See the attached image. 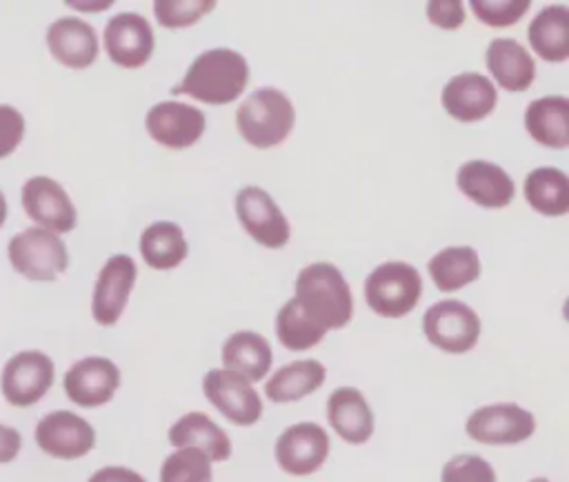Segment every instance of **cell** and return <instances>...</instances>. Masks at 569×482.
Listing matches in <instances>:
<instances>
[{
	"label": "cell",
	"mask_w": 569,
	"mask_h": 482,
	"mask_svg": "<svg viewBox=\"0 0 569 482\" xmlns=\"http://www.w3.org/2000/svg\"><path fill=\"white\" fill-rule=\"evenodd\" d=\"M67 398L84 409L107 404L120 386V369L102 355H89L73 362L62 380Z\"/></svg>",
	"instance_id": "obj_13"
},
{
	"label": "cell",
	"mask_w": 569,
	"mask_h": 482,
	"mask_svg": "<svg viewBox=\"0 0 569 482\" xmlns=\"http://www.w3.org/2000/svg\"><path fill=\"white\" fill-rule=\"evenodd\" d=\"M276 462L289 475L316 473L329 455V435L316 422L287 426L276 440Z\"/></svg>",
	"instance_id": "obj_12"
},
{
	"label": "cell",
	"mask_w": 569,
	"mask_h": 482,
	"mask_svg": "<svg viewBox=\"0 0 569 482\" xmlns=\"http://www.w3.org/2000/svg\"><path fill=\"white\" fill-rule=\"evenodd\" d=\"M427 18L440 29H458L465 22V7L458 0H433L427 4Z\"/></svg>",
	"instance_id": "obj_37"
},
{
	"label": "cell",
	"mask_w": 569,
	"mask_h": 482,
	"mask_svg": "<svg viewBox=\"0 0 569 482\" xmlns=\"http://www.w3.org/2000/svg\"><path fill=\"white\" fill-rule=\"evenodd\" d=\"M22 449V435L18 429L0 422V464H9Z\"/></svg>",
	"instance_id": "obj_38"
},
{
	"label": "cell",
	"mask_w": 569,
	"mask_h": 482,
	"mask_svg": "<svg viewBox=\"0 0 569 482\" xmlns=\"http://www.w3.org/2000/svg\"><path fill=\"white\" fill-rule=\"evenodd\" d=\"M24 213L51 233H69L76 227V207L62 184L53 178L36 175L22 184Z\"/></svg>",
	"instance_id": "obj_16"
},
{
	"label": "cell",
	"mask_w": 569,
	"mask_h": 482,
	"mask_svg": "<svg viewBox=\"0 0 569 482\" xmlns=\"http://www.w3.org/2000/svg\"><path fill=\"white\" fill-rule=\"evenodd\" d=\"M56 378L53 360L36 349L13 353L0 373L2 398L18 409L33 406L51 389Z\"/></svg>",
	"instance_id": "obj_6"
},
{
	"label": "cell",
	"mask_w": 569,
	"mask_h": 482,
	"mask_svg": "<svg viewBox=\"0 0 569 482\" xmlns=\"http://www.w3.org/2000/svg\"><path fill=\"white\" fill-rule=\"evenodd\" d=\"M529 482H549L547 478H533V480H529Z\"/></svg>",
	"instance_id": "obj_41"
},
{
	"label": "cell",
	"mask_w": 569,
	"mask_h": 482,
	"mask_svg": "<svg viewBox=\"0 0 569 482\" xmlns=\"http://www.w3.org/2000/svg\"><path fill=\"white\" fill-rule=\"evenodd\" d=\"M249 82V64L242 53L229 47L202 51L187 69L171 93H184L207 104H229L240 98Z\"/></svg>",
	"instance_id": "obj_1"
},
{
	"label": "cell",
	"mask_w": 569,
	"mask_h": 482,
	"mask_svg": "<svg viewBox=\"0 0 569 482\" xmlns=\"http://www.w3.org/2000/svg\"><path fill=\"white\" fill-rule=\"evenodd\" d=\"M273 362L267 338L256 331H236L222 344V364L227 371L242 375L249 382L262 380Z\"/></svg>",
	"instance_id": "obj_25"
},
{
	"label": "cell",
	"mask_w": 569,
	"mask_h": 482,
	"mask_svg": "<svg viewBox=\"0 0 569 482\" xmlns=\"http://www.w3.org/2000/svg\"><path fill=\"white\" fill-rule=\"evenodd\" d=\"M296 302L325 331L347 327L353 315L351 289L331 262H311L300 269L296 278Z\"/></svg>",
	"instance_id": "obj_2"
},
{
	"label": "cell",
	"mask_w": 569,
	"mask_h": 482,
	"mask_svg": "<svg viewBox=\"0 0 569 482\" xmlns=\"http://www.w3.org/2000/svg\"><path fill=\"white\" fill-rule=\"evenodd\" d=\"M24 138V118L11 104H0V160L11 155Z\"/></svg>",
	"instance_id": "obj_36"
},
{
	"label": "cell",
	"mask_w": 569,
	"mask_h": 482,
	"mask_svg": "<svg viewBox=\"0 0 569 482\" xmlns=\"http://www.w3.org/2000/svg\"><path fill=\"white\" fill-rule=\"evenodd\" d=\"M204 398L233 424L251 426L262 415V400L249 380L227 369H211L202 378Z\"/></svg>",
	"instance_id": "obj_9"
},
{
	"label": "cell",
	"mask_w": 569,
	"mask_h": 482,
	"mask_svg": "<svg viewBox=\"0 0 569 482\" xmlns=\"http://www.w3.org/2000/svg\"><path fill=\"white\" fill-rule=\"evenodd\" d=\"M7 255L11 267L33 282H51L69 267L64 242L42 227H29L16 233L7 247Z\"/></svg>",
	"instance_id": "obj_5"
},
{
	"label": "cell",
	"mask_w": 569,
	"mask_h": 482,
	"mask_svg": "<svg viewBox=\"0 0 569 482\" xmlns=\"http://www.w3.org/2000/svg\"><path fill=\"white\" fill-rule=\"evenodd\" d=\"M104 51L118 67H142L153 53V31L147 18L136 11L116 13L104 27Z\"/></svg>",
	"instance_id": "obj_17"
},
{
	"label": "cell",
	"mask_w": 569,
	"mask_h": 482,
	"mask_svg": "<svg viewBox=\"0 0 569 482\" xmlns=\"http://www.w3.org/2000/svg\"><path fill=\"white\" fill-rule=\"evenodd\" d=\"M478 313L458 300H440L422 315L425 338L445 353H467L480 338Z\"/></svg>",
	"instance_id": "obj_7"
},
{
	"label": "cell",
	"mask_w": 569,
	"mask_h": 482,
	"mask_svg": "<svg viewBox=\"0 0 569 482\" xmlns=\"http://www.w3.org/2000/svg\"><path fill=\"white\" fill-rule=\"evenodd\" d=\"M325 329L318 327L316 322H311L302 309L298 307L296 298H291L289 302H284L278 309L276 315V335L280 340V344L289 351H307L311 347H316L318 342H322L325 338Z\"/></svg>",
	"instance_id": "obj_31"
},
{
	"label": "cell",
	"mask_w": 569,
	"mask_h": 482,
	"mask_svg": "<svg viewBox=\"0 0 569 482\" xmlns=\"http://www.w3.org/2000/svg\"><path fill=\"white\" fill-rule=\"evenodd\" d=\"M485 60L489 73L505 91H527L536 78V62L531 53L511 38H493L487 47Z\"/></svg>",
	"instance_id": "obj_22"
},
{
	"label": "cell",
	"mask_w": 569,
	"mask_h": 482,
	"mask_svg": "<svg viewBox=\"0 0 569 482\" xmlns=\"http://www.w3.org/2000/svg\"><path fill=\"white\" fill-rule=\"evenodd\" d=\"M422 295V278L402 260L378 264L365 280V300L382 318H402L416 309Z\"/></svg>",
	"instance_id": "obj_4"
},
{
	"label": "cell",
	"mask_w": 569,
	"mask_h": 482,
	"mask_svg": "<svg viewBox=\"0 0 569 482\" xmlns=\"http://www.w3.org/2000/svg\"><path fill=\"white\" fill-rule=\"evenodd\" d=\"M465 431L480 444H518L533 435L536 418L513 402H498L476 409L467 418Z\"/></svg>",
	"instance_id": "obj_8"
},
{
	"label": "cell",
	"mask_w": 569,
	"mask_h": 482,
	"mask_svg": "<svg viewBox=\"0 0 569 482\" xmlns=\"http://www.w3.org/2000/svg\"><path fill=\"white\" fill-rule=\"evenodd\" d=\"M236 215L242 229L258 244L267 249H280L289 242V220L264 189L242 187L236 195Z\"/></svg>",
	"instance_id": "obj_11"
},
{
	"label": "cell",
	"mask_w": 569,
	"mask_h": 482,
	"mask_svg": "<svg viewBox=\"0 0 569 482\" xmlns=\"http://www.w3.org/2000/svg\"><path fill=\"white\" fill-rule=\"evenodd\" d=\"M87 482H147V480L127 466H102L96 473H91Z\"/></svg>",
	"instance_id": "obj_39"
},
{
	"label": "cell",
	"mask_w": 569,
	"mask_h": 482,
	"mask_svg": "<svg viewBox=\"0 0 569 482\" xmlns=\"http://www.w3.org/2000/svg\"><path fill=\"white\" fill-rule=\"evenodd\" d=\"M4 220H7V200H4V195L0 191V227L4 224Z\"/></svg>",
	"instance_id": "obj_40"
},
{
	"label": "cell",
	"mask_w": 569,
	"mask_h": 482,
	"mask_svg": "<svg viewBox=\"0 0 569 482\" xmlns=\"http://www.w3.org/2000/svg\"><path fill=\"white\" fill-rule=\"evenodd\" d=\"M525 129L542 147H569V100L565 96H542L529 102Z\"/></svg>",
	"instance_id": "obj_24"
},
{
	"label": "cell",
	"mask_w": 569,
	"mask_h": 482,
	"mask_svg": "<svg viewBox=\"0 0 569 482\" xmlns=\"http://www.w3.org/2000/svg\"><path fill=\"white\" fill-rule=\"evenodd\" d=\"M327 378L325 366L318 360H296L280 366L264 384V393L271 402L287 404L311 395L322 386Z\"/></svg>",
	"instance_id": "obj_27"
},
{
	"label": "cell",
	"mask_w": 569,
	"mask_h": 482,
	"mask_svg": "<svg viewBox=\"0 0 569 482\" xmlns=\"http://www.w3.org/2000/svg\"><path fill=\"white\" fill-rule=\"evenodd\" d=\"M458 189L482 209H502L513 200L516 184L511 175L487 160H469L456 173Z\"/></svg>",
	"instance_id": "obj_19"
},
{
	"label": "cell",
	"mask_w": 569,
	"mask_h": 482,
	"mask_svg": "<svg viewBox=\"0 0 569 482\" xmlns=\"http://www.w3.org/2000/svg\"><path fill=\"white\" fill-rule=\"evenodd\" d=\"M169 442L176 449L193 446L211 462H224L231 455L229 435L202 411H189L169 429Z\"/></svg>",
	"instance_id": "obj_23"
},
{
	"label": "cell",
	"mask_w": 569,
	"mask_h": 482,
	"mask_svg": "<svg viewBox=\"0 0 569 482\" xmlns=\"http://www.w3.org/2000/svg\"><path fill=\"white\" fill-rule=\"evenodd\" d=\"M51 56L69 69H87L98 58V36L93 27L76 16L58 18L47 29Z\"/></svg>",
	"instance_id": "obj_20"
},
{
	"label": "cell",
	"mask_w": 569,
	"mask_h": 482,
	"mask_svg": "<svg viewBox=\"0 0 569 482\" xmlns=\"http://www.w3.org/2000/svg\"><path fill=\"white\" fill-rule=\"evenodd\" d=\"M440 102L453 120L476 122L493 111L498 102V91L487 76L465 71L449 78V82L442 87Z\"/></svg>",
	"instance_id": "obj_18"
},
{
	"label": "cell",
	"mask_w": 569,
	"mask_h": 482,
	"mask_svg": "<svg viewBox=\"0 0 569 482\" xmlns=\"http://www.w3.org/2000/svg\"><path fill=\"white\" fill-rule=\"evenodd\" d=\"M525 198L542 215L558 218L569 211V178L562 169L538 167L525 178Z\"/></svg>",
	"instance_id": "obj_29"
},
{
	"label": "cell",
	"mask_w": 569,
	"mask_h": 482,
	"mask_svg": "<svg viewBox=\"0 0 569 482\" xmlns=\"http://www.w3.org/2000/svg\"><path fill=\"white\" fill-rule=\"evenodd\" d=\"M331 429L349 444H365L373 433V413L365 395L353 386H338L327 400Z\"/></svg>",
	"instance_id": "obj_21"
},
{
	"label": "cell",
	"mask_w": 569,
	"mask_h": 482,
	"mask_svg": "<svg viewBox=\"0 0 569 482\" xmlns=\"http://www.w3.org/2000/svg\"><path fill=\"white\" fill-rule=\"evenodd\" d=\"M527 38L531 49L547 62L569 58V9L562 4L542 7L529 22Z\"/></svg>",
	"instance_id": "obj_26"
},
{
	"label": "cell",
	"mask_w": 569,
	"mask_h": 482,
	"mask_svg": "<svg viewBox=\"0 0 569 482\" xmlns=\"http://www.w3.org/2000/svg\"><path fill=\"white\" fill-rule=\"evenodd\" d=\"M427 269L438 291L451 293L478 280L480 258L471 247H447L429 260Z\"/></svg>",
	"instance_id": "obj_30"
},
{
	"label": "cell",
	"mask_w": 569,
	"mask_h": 482,
	"mask_svg": "<svg viewBox=\"0 0 569 482\" xmlns=\"http://www.w3.org/2000/svg\"><path fill=\"white\" fill-rule=\"evenodd\" d=\"M142 260L156 271L176 269L189 253L182 229L176 222L160 220L151 222L140 235Z\"/></svg>",
	"instance_id": "obj_28"
},
{
	"label": "cell",
	"mask_w": 569,
	"mask_h": 482,
	"mask_svg": "<svg viewBox=\"0 0 569 482\" xmlns=\"http://www.w3.org/2000/svg\"><path fill=\"white\" fill-rule=\"evenodd\" d=\"M204 113L184 102L162 100L147 111L144 127L149 135L167 149H187L204 133Z\"/></svg>",
	"instance_id": "obj_15"
},
{
	"label": "cell",
	"mask_w": 569,
	"mask_h": 482,
	"mask_svg": "<svg viewBox=\"0 0 569 482\" xmlns=\"http://www.w3.org/2000/svg\"><path fill=\"white\" fill-rule=\"evenodd\" d=\"M440 482H496V471L485 458L476 453H460L445 462Z\"/></svg>",
	"instance_id": "obj_34"
},
{
	"label": "cell",
	"mask_w": 569,
	"mask_h": 482,
	"mask_svg": "<svg viewBox=\"0 0 569 482\" xmlns=\"http://www.w3.org/2000/svg\"><path fill=\"white\" fill-rule=\"evenodd\" d=\"M33 438L40 451L58 460H78L96 444L93 426L82 415L64 409L42 415L36 424Z\"/></svg>",
	"instance_id": "obj_10"
},
{
	"label": "cell",
	"mask_w": 569,
	"mask_h": 482,
	"mask_svg": "<svg viewBox=\"0 0 569 482\" xmlns=\"http://www.w3.org/2000/svg\"><path fill=\"white\" fill-rule=\"evenodd\" d=\"M478 22L489 27H509L518 22L527 11V0H471L469 2Z\"/></svg>",
	"instance_id": "obj_35"
},
{
	"label": "cell",
	"mask_w": 569,
	"mask_h": 482,
	"mask_svg": "<svg viewBox=\"0 0 569 482\" xmlns=\"http://www.w3.org/2000/svg\"><path fill=\"white\" fill-rule=\"evenodd\" d=\"M160 482H211V460L193 446L176 449L160 466Z\"/></svg>",
	"instance_id": "obj_32"
},
{
	"label": "cell",
	"mask_w": 569,
	"mask_h": 482,
	"mask_svg": "<svg viewBox=\"0 0 569 482\" xmlns=\"http://www.w3.org/2000/svg\"><path fill=\"white\" fill-rule=\"evenodd\" d=\"M136 262L124 253H116L102 264L91 295V315L98 324L111 327L120 320L136 284Z\"/></svg>",
	"instance_id": "obj_14"
},
{
	"label": "cell",
	"mask_w": 569,
	"mask_h": 482,
	"mask_svg": "<svg viewBox=\"0 0 569 482\" xmlns=\"http://www.w3.org/2000/svg\"><path fill=\"white\" fill-rule=\"evenodd\" d=\"M296 124V109L287 93L260 87L236 111V127L244 142L256 149H271L284 142Z\"/></svg>",
	"instance_id": "obj_3"
},
{
	"label": "cell",
	"mask_w": 569,
	"mask_h": 482,
	"mask_svg": "<svg viewBox=\"0 0 569 482\" xmlns=\"http://www.w3.org/2000/svg\"><path fill=\"white\" fill-rule=\"evenodd\" d=\"M213 9H216V2H211V0H158V2H153L156 20L167 29L189 27Z\"/></svg>",
	"instance_id": "obj_33"
}]
</instances>
